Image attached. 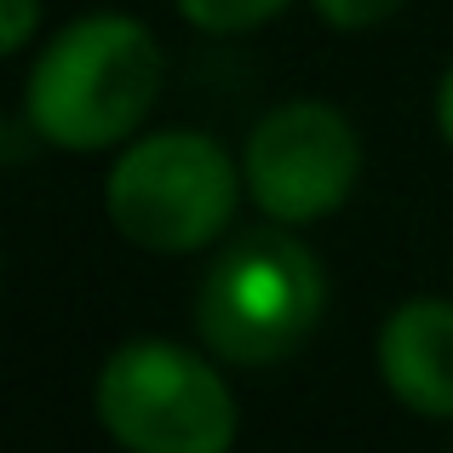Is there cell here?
<instances>
[{"label": "cell", "mask_w": 453, "mask_h": 453, "mask_svg": "<svg viewBox=\"0 0 453 453\" xmlns=\"http://www.w3.org/2000/svg\"><path fill=\"white\" fill-rule=\"evenodd\" d=\"M379 373L419 419H453V299H408L379 327Z\"/></svg>", "instance_id": "cell-6"}, {"label": "cell", "mask_w": 453, "mask_h": 453, "mask_svg": "<svg viewBox=\"0 0 453 453\" xmlns=\"http://www.w3.org/2000/svg\"><path fill=\"white\" fill-rule=\"evenodd\" d=\"M41 23V0H0V58H18Z\"/></svg>", "instance_id": "cell-9"}, {"label": "cell", "mask_w": 453, "mask_h": 453, "mask_svg": "<svg viewBox=\"0 0 453 453\" xmlns=\"http://www.w3.org/2000/svg\"><path fill=\"white\" fill-rule=\"evenodd\" d=\"M327 310V276L293 224H258L230 235L196 293V327L219 362L276 367L299 356Z\"/></svg>", "instance_id": "cell-2"}, {"label": "cell", "mask_w": 453, "mask_h": 453, "mask_svg": "<svg viewBox=\"0 0 453 453\" xmlns=\"http://www.w3.org/2000/svg\"><path fill=\"white\" fill-rule=\"evenodd\" d=\"M316 18L339 35H362V29H379L385 18H396L402 0H310Z\"/></svg>", "instance_id": "cell-8"}, {"label": "cell", "mask_w": 453, "mask_h": 453, "mask_svg": "<svg viewBox=\"0 0 453 453\" xmlns=\"http://www.w3.org/2000/svg\"><path fill=\"white\" fill-rule=\"evenodd\" d=\"M161 75L166 58L144 23L127 12H92L41 46L23 87V121L69 155L110 150L150 115Z\"/></svg>", "instance_id": "cell-1"}, {"label": "cell", "mask_w": 453, "mask_h": 453, "mask_svg": "<svg viewBox=\"0 0 453 453\" xmlns=\"http://www.w3.org/2000/svg\"><path fill=\"white\" fill-rule=\"evenodd\" d=\"M293 0H178V18L196 23L201 35H247L281 18Z\"/></svg>", "instance_id": "cell-7"}, {"label": "cell", "mask_w": 453, "mask_h": 453, "mask_svg": "<svg viewBox=\"0 0 453 453\" xmlns=\"http://www.w3.org/2000/svg\"><path fill=\"white\" fill-rule=\"evenodd\" d=\"M242 173L265 219L316 224L350 201L362 178V138L344 110L321 98H293L253 127Z\"/></svg>", "instance_id": "cell-5"}, {"label": "cell", "mask_w": 453, "mask_h": 453, "mask_svg": "<svg viewBox=\"0 0 453 453\" xmlns=\"http://www.w3.org/2000/svg\"><path fill=\"white\" fill-rule=\"evenodd\" d=\"M98 419L127 453H230L242 413L207 356L127 339L98 373Z\"/></svg>", "instance_id": "cell-3"}, {"label": "cell", "mask_w": 453, "mask_h": 453, "mask_svg": "<svg viewBox=\"0 0 453 453\" xmlns=\"http://www.w3.org/2000/svg\"><path fill=\"white\" fill-rule=\"evenodd\" d=\"M235 178L230 155L207 133H150L115 161L104 184L110 224L144 253H201L235 219Z\"/></svg>", "instance_id": "cell-4"}, {"label": "cell", "mask_w": 453, "mask_h": 453, "mask_svg": "<svg viewBox=\"0 0 453 453\" xmlns=\"http://www.w3.org/2000/svg\"><path fill=\"white\" fill-rule=\"evenodd\" d=\"M436 133H442V144L453 150V69L442 75V87H436Z\"/></svg>", "instance_id": "cell-10"}]
</instances>
